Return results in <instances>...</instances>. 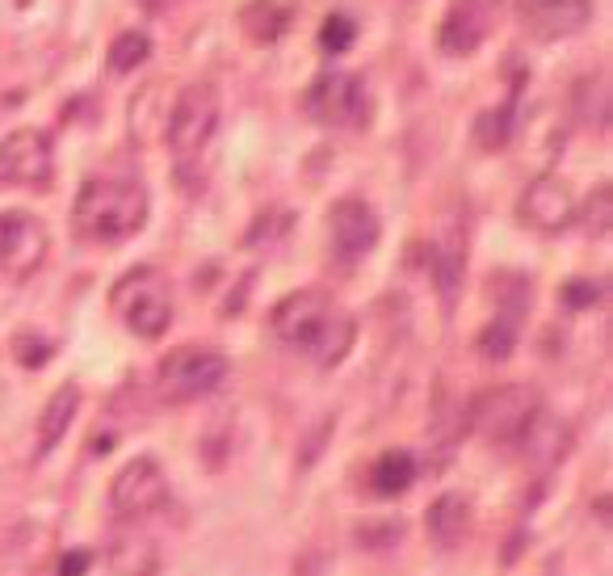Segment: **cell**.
Segmentation results:
<instances>
[{
	"label": "cell",
	"mask_w": 613,
	"mask_h": 576,
	"mask_svg": "<svg viewBox=\"0 0 613 576\" xmlns=\"http://www.w3.org/2000/svg\"><path fill=\"white\" fill-rule=\"evenodd\" d=\"M403 539V521L400 518H382V521H362L357 526V543L366 551H387Z\"/></svg>",
	"instance_id": "obj_29"
},
{
	"label": "cell",
	"mask_w": 613,
	"mask_h": 576,
	"mask_svg": "<svg viewBox=\"0 0 613 576\" xmlns=\"http://www.w3.org/2000/svg\"><path fill=\"white\" fill-rule=\"evenodd\" d=\"M240 26L248 38L273 43V38H282L286 26H291V9L282 0H248L240 9Z\"/></svg>",
	"instance_id": "obj_20"
},
{
	"label": "cell",
	"mask_w": 613,
	"mask_h": 576,
	"mask_svg": "<svg viewBox=\"0 0 613 576\" xmlns=\"http://www.w3.org/2000/svg\"><path fill=\"white\" fill-rule=\"evenodd\" d=\"M161 102H164V81L148 84V89H143V93H139V97L131 102V131L139 139H143V122H156Z\"/></svg>",
	"instance_id": "obj_31"
},
{
	"label": "cell",
	"mask_w": 613,
	"mask_h": 576,
	"mask_svg": "<svg viewBox=\"0 0 613 576\" xmlns=\"http://www.w3.org/2000/svg\"><path fill=\"white\" fill-rule=\"evenodd\" d=\"M592 9H597L592 0H521L526 26H530L538 38H546V43L580 34V30L592 22Z\"/></svg>",
	"instance_id": "obj_14"
},
{
	"label": "cell",
	"mask_w": 613,
	"mask_h": 576,
	"mask_svg": "<svg viewBox=\"0 0 613 576\" xmlns=\"http://www.w3.org/2000/svg\"><path fill=\"white\" fill-rule=\"evenodd\" d=\"M563 307H571V311H580V307H592V303L601 299V286L592 282V278H567L563 282Z\"/></svg>",
	"instance_id": "obj_32"
},
{
	"label": "cell",
	"mask_w": 613,
	"mask_h": 576,
	"mask_svg": "<svg viewBox=\"0 0 613 576\" xmlns=\"http://www.w3.org/2000/svg\"><path fill=\"white\" fill-rule=\"evenodd\" d=\"M109 307L118 311V320L143 337L156 341L173 325V282L156 266H139L131 274H122L109 291Z\"/></svg>",
	"instance_id": "obj_2"
},
{
	"label": "cell",
	"mask_w": 613,
	"mask_h": 576,
	"mask_svg": "<svg viewBox=\"0 0 613 576\" xmlns=\"http://www.w3.org/2000/svg\"><path fill=\"white\" fill-rule=\"evenodd\" d=\"M521 455H526V463L533 471H555V467L567 459V450H571V430H567V421L555 416V412H546L538 404V412L530 416V425L521 430Z\"/></svg>",
	"instance_id": "obj_13"
},
{
	"label": "cell",
	"mask_w": 613,
	"mask_h": 576,
	"mask_svg": "<svg viewBox=\"0 0 613 576\" xmlns=\"http://www.w3.org/2000/svg\"><path fill=\"white\" fill-rule=\"evenodd\" d=\"M512 122H517L512 102L496 106V110H483L480 118H475V143L487 148V152H500L508 139H512Z\"/></svg>",
	"instance_id": "obj_25"
},
{
	"label": "cell",
	"mask_w": 613,
	"mask_h": 576,
	"mask_svg": "<svg viewBox=\"0 0 613 576\" xmlns=\"http://www.w3.org/2000/svg\"><path fill=\"white\" fill-rule=\"evenodd\" d=\"M76 409H81V387L76 384L55 387V396L43 404V416H38V455H51L55 446L63 442V434L76 421Z\"/></svg>",
	"instance_id": "obj_18"
},
{
	"label": "cell",
	"mask_w": 613,
	"mask_h": 576,
	"mask_svg": "<svg viewBox=\"0 0 613 576\" xmlns=\"http://www.w3.org/2000/svg\"><path fill=\"white\" fill-rule=\"evenodd\" d=\"M109 568H114V576H156V568H161L156 543L143 534H122L109 548Z\"/></svg>",
	"instance_id": "obj_19"
},
{
	"label": "cell",
	"mask_w": 613,
	"mask_h": 576,
	"mask_svg": "<svg viewBox=\"0 0 613 576\" xmlns=\"http://www.w3.org/2000/svg\"><path fill=\"white\" fill-rule=\"evenodd\" d=\"M480 4H500V0H480Z\"/></svg>",
	"instance_id": "obj_35"
},
{
	"label": "cell",
	"mask_w": 613,
	"mask_h": 576,
	"mask_svg": "<svg viewBox=\"0 0 613 576\" xmlns=\"http://www.w3.org/2000/svg\"><path fill=\"white\" fill-rule=\"evenodd\" d=\"M370 480H374V493L400 496L403 489H412V480H416V459H412L408 450H387V455H378Z\"/></svg>",
	"instance_id": "obj_22"
},
{
	"label": "cell",
	"mask_w": 613,
	"mask_h": 576,
	"mask_svg": "<svg viewBox=\"0 0 613 576\" xmlns=\"http://www.w3.org/2000/svg\"><path fill=\"white\" fill-rule=\"evenodd\" d=\"M576 220L588 227V236H605L613 227V190L610 186H597L585 202L576 207Z\"/></svg>",
	"instance_id": "obj_27"
},
{
	"label": "cell",
	"mask_w": 613,
	"mask_h": 576,
	"mask_svg": "<svg viewBox=\"0 0 613 576\" xmlns=\"http://www.w3.org/2000/svg\"><path fill=\"white\" fill-rule=\"evenodd\" d=\"M223 379H227V357L219 354V350L181 345V350H173V354L161 357L156 391H161L168 404H189V400L211 396Z\"/></svg>",
	"instance_id": "obj_3"
},
{
	"label": "cell",
	"mask_w": 613,
	"mask_h": 576,
	"mask_svg": "<svg viewBox=\"0 0 613 576\" xmlns=\"http://www.w3.org/2000/svg\"><path fill=\"white\" fill-rule=\"evenodd\" d=\"M164 501H168V475H164V467L152 455L131 459L114 475V484H109V509L122 521L152 518Z\"/></svg>",
	"instance_id": "obj_6"
},
{
	"label": "cell",
	"mask_w": 613,
	"mask_h": 576,
	"mask_svg": "<svg viewBox=\"0 0 613 576\" xmlns=\"http://www.w3.org/2000/svg\"><path fill=\"white\" fill-rule=\"evenodd\" d=\"M576 114L592 122V127H601L605 122V114H610V93H605V72H588L585 81L576 84Z\"/></svg>",
	"instance_id": "obj_26"
},
{
	"label": "cell",
	"mask_w": 613,
	"mask_h": 576,
	"mask_svg": "<svg viewBox=\"0 0 613 576\" xmlns=\"http://www.w3.org/2000/svg\"><path fill=\"white\" fill-rule=\"evenodd\" d=\"M517 341H521V320H512V316H505V311H496V316L487 320V329L480 332L475 350H480L487 362H505V357L517 350Z\"/></svg>",
	"instance_id": "obj_23"
},
{
	"label": "cell",
	"mask_w": 613,
	"mask_h": 576,
	"mask_svg": "<svg viewBox=\"0 0 613 576\" xmlns=\"http://www.w3.org/2000/svg\"><path fill=\"white\" fill-rule=\"evenodd\" d=\"M576 193L571 186L555 177V173H546V177H533L526 193H521V202H517V215L521 223L530 227V232H542V236H559L567 232L571 223H576Z\"/></svg>",
	"instance_id": "obj_9"
},
{
	"label": "cell",
	"mask_w": 613,
	"mask_h": 576,
	"mask_svg": "<svg viewBox=\"0 0 613 576\" xmlns=\"http://www.w3.org/2000/svg\"><path fill=\"white\" fill-rule=\"evenodd\" d=\"M307 114L323 127H362L366 122V89L353 72H323L307 89Z\"/></svg>",
	"instance_id": "obj_11"
},
{
	"label": "cell",
	"mask_w": 613,
	"mask_h": 576,
	"mask_svg": "<svg viewBox=\"0 0 613 576\" xmlns=\"http://www.w3.org/2000/svg\"><path fill=\"white\" fill-rule=\"evenodd\" d=\"M47 227L26 211H0V274L26 282L47 261Z\"/></svg>",
	"instance_id": "obj_8"
},
{
	"label": "cell",
	"mask_w": 613,
	"mask_h": 576,
	"mask_svg": "<svg viewBox=\"0 0 613 576\" xmlns=\"http://www.w3.org/2000/svg\"><path fill=\"white\" fill-rule=\"evenodd\" d=\"M332 299L323 291H294L286 299L269 311V329L282 345H294V350H311L316 337L323 332V325L332 320Z\"/></svg>",
	"instance_id": "obj_10"
},
{
	"label": "cell",
	"mask_w": 613,
	"mask_h": 576,
	"mask_svg": "<svg viewBox=\"0 0 613 576\" xmlns=\"http://www.w3.org/2000/svg\"><path fill=\"white\" fill-rule=\"evenodd\" d=\"M353 38H357V30H353V22H349L345 13H332L320 26V47L328 56H345L349 47H353Z\"/></svg>",
	"instance_id": "obj_30"
},
{
	"label": "cell",
	"mask_w": 613,
	"mask_h": 576,
	"mask_svg": "<svg viewBox=\"0 0 613 576\" xmlns=\"http://www.w3.org/2000/svg\"><path fill=\"white\" fill-rule=\"evenodd\" d=\"M496 311H505L512 320H526V311H530V282H526V274H496Z\"/></svg>",
	"instance_id": "obj_28"
},
{
	"label": "cell",
	"mask_w": 613,
	"mask_h": 576,
	"mask_svg": "<svg viewBox=\"0 0 613 576\" xmlns=\"http://www.w3.org/2000/svg\"><path fill=\"white\" fill-rule=\"evenodd\" d=\"M148 56H152V38H148L143 30H122V34L109 43L106 63H109V72L127 77V72H134V68H143Z\"/></svg>",
	"instance_id": "obj_24"
},
{
	"label": "cell",
	"mask_w": 613,
	"mask_h": 576,
	"mask_svg": "<svg viewBox=\"0 0 613 576\" xmlns=\"http://www.w3.org/2000/svg\"><path fill=\"white\" fill-rule=\"evenodd\" d=\"M483 43V13L475 0H458L450 13L441 17L437 30V47L450 51V56H471Z\"/></svg>",
	"instance_id": "obj_17"
},
{
	"label": "cell",
	"mask_w": 613,
	"mask_h": 576,
	"mask_svg": "<svg viewBox=\"0 0 613 576\" xmlns=\"http://www.w3.org/2000/svg\"><path fill=\"white\" fill-rule=\"evenodd\" d=\"M353 341H357V325H353V316H345V311H332V320L323 325V332L316 337V345H311L307 354L316 357L323 371H332L337 362H345V354L353 350Z\"/></svg>",
	"instance_id": "obj_21"
},
{
	"label": "cell",
	"mask_w": 613,
	"mask_h": 576,
	"mask_svg": "<svg viewBox=\"0 0 613 576\" xmlns=\"http://www.w3.org/2000/svg\"><path fill=\"white\" fill-rule=\"evenodd\" d=\"M55 177V143L38 127L0 139V186H47Z\"/></svg>",
	"instance_id": "obj_7"
},
{
	"label": "cell",
	"mask_w": 613,
	"mask_h": 576,
	"mask_svg": "<svg viewBox=\"0 0 613 576\" xmlns=\"http://www.w3.org/2000/svg\"><path fill=\"white\" fill-rule=\"evenodd\" d=\"M538 412V396L526 384H500L492 391H483L471 409V425L480 430L487 442L496 446H512L521 438V430L530 425V416Z\"/></svg>",
	"instance_id": "obj_5"
},
{
	"label": "cell",
	"mask_w": 613,
	"mask_h": 576,
	"mask_svg": "<svg viewBox=\"0 0 613 576\" xmlns=\"http://www.w3.org/2000/svg\"><path fill=\"white\" fill-rule=\"evenodd\" d=\"M425 530H428V543L437 551L462 548L467 534H471V505H467V496L462 493L437 496L425 514Z\"/></svg>",
	"instance_id": "obj_16"
},
{
	"label": "cell",
	"mask_w": 613,
	"mask_h": 576,
	"mask_svg": "<svg viewBox=\"0 0 613 576\" xmlns=\"http://www.w3.org/2000/svg\"><path fill=\"white\" fill-rule=\"evenodd\" d=\"M382 223L362 198H341L328 211V236H332V252L341 261H362L374 245H378Z\"/></svg>",
	"instance_id": "obj_12"
},
{
	"label": "cell",
	"mask_w": 613,
	"mask_h": 576,
	"mask_svg": "<svg viewBox=\"0 0 613 576\" xmlns=\"http://www.w3.org/2000/svg\"><path fill=\"white\" fill-rule=\"evenodd\" d=\"M13 350H17V362L30 366V371H34V366H43V362L51 357V345H47L43 337H30V332H22V337L13 341Z\"/></svg>",
	"instance_id": "obj_33"
},
{
	"label": "cell",
	"mask_w": 613,
	"mask_h": 576,
	"mask_svg": "<svg viewBox=\"0 0 613 576\" xmlns=\"http://www.w3.org/2000/svg\"><path fill=\"white\" fill-rule=\"evenodd\" d=\"M89 564H93V555H89V551H63V560H59V576H84L89 573Z\"/></svg>",
	"instance_id": "obj_34"
},
{
	"label": "cell",
	"mask_w": 613,
	"mask_h": 576,
	"mask_svg": "<svg viewBox=\"0 0 613 576\" xmlns=\"http://www.w3.org/2000/svg\"><path fill=\"white\" fill-rule=\"evenodd\" d=\"M462 278H467V220L458 215L446 223L441 240L433 248V282H437V295L446 307H453L462 295Z\"/></svg>",
	"instance_id": "obj_15"
},
{
	"label": "cell",
	"mask_w": 613,
	"mask_h": 576,
	"mask_svg": "<svg viewBox=\"0 0 613 576\" xmlns=\"http://www.w3.org/2000/svg\"><path fill=\"white\" fill-rule=\"evenodd\" d=\"M148 223V190L118 177L89 181L72 202V227L93 245H122Z\"/></svg>",
	"instance_id": "obj_1"
},
{
	"label": "cell",
	"mask_w": 613,
	"mask_h": 576,
	"mask_svg": "<svg viewBox=\"0 0 613 576\" xmlns=\"http://www.w3.org/2000/svg\"><path fill=\"white\" fill-rule=\"evenodd\" d=\"M214 127H219V93H214V84H189V89H181V97L168 106L164 139H168L173 156L181 165H189L211 143Z\"/></svg>",
	"instance_id": "obj_4"
}]
</instances>
